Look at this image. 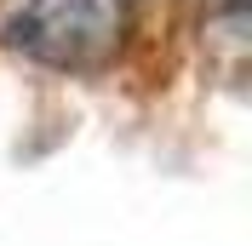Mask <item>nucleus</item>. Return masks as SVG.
<instances>
[{"instance_id":"obj_1","label":"nucleus","mask_w":252,"mask_h":246,"mask_svg":"<svg viewBox=\"0 0 252 246\" xmlns=\"http://www.w3.org/2000/svg\"><path fill=\"white\" fill-rule=\"evenodd\" d=\"M126 34V0H0V40L23 58L92 75Z\"/></svg>"}]
</instances>
